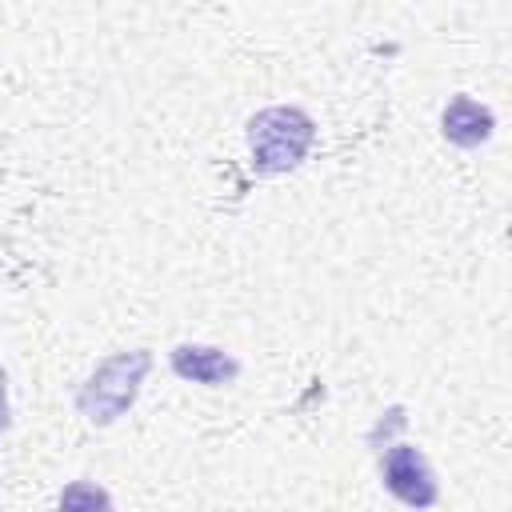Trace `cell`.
<instances>
[{"label":"cell","mask_w":512,"mask_h":512,"mask_svg":"<svg viewBox=\"0 0 512 512\" xmlns=\"http://www.w3.org/2000/svg\"><path fill=\"white\" fill-rule=\"evenodd\" d=\"M152 372V352L148 348H132V352H112L104 356L92 376L80 384L76 392V408L84 420L92 424H116L140 396L144 376Z\"/></svg>","instance_id":"6da1fadb"},{"label":"cell","mask_w":512,"mask_h":512,"mask_svg":"<svg viewBox=\"0 0 512 512\" xmlns=\"http://www.w3.org/2000/svg\"><path fill=\"white\" fill-rule=\"evenodd\" d=\"M316 140V124L304 108H292V104H276V108H264L248 120V148H252V164L256 172L264 176H280V172H292L308 148Z\"/></svg>","instance_id":"7a4b0ae2"},{"label":"cell","mask_w":512,"mask_h":512,"mask_svg":"<svg viewBox=\"0 0 512 512\" xmlns=\"http://www.w3.org/2000/svg\"><path fill=\"white\" fill-rule=\"evenodd\" d=\"M380 480L408 508H432L440 500L432 464L424 460V452L416 444H392V448H384V456H380Z\"/></svg>","instance_id":"3957f363"},{"label":"cell","mask_w":512,"mask_h":512,"mask_svg":"<svg viewBox=\"0 0 512 512\" xmlns=\"http://www.w3.org/2000/svg\"><path fill=\"white\" fill-rule=\"evenodd\" d=\"M168 360H172V372L180 380L208 384V388L232 384L240 376V360L232 352H224V348H212V344H176Z\"/></svg>","instance_id":"277c9868"},{"label":"cell","mask_w":512,"mask_h":512,"mask_svg":"<svg viewBox=\"0 0 512 512\" xmlns=\"http://www.w3.org/2000/svg\"><path fill=\"white\" fill-rule=\"evenodd\" d=\"M492 128H496L492 112H488L480 100H472L468 92H456V96L444 104V112H440V132H444V140H452L456 148H476V144H484V140L492 136Z\"/></svg>","instance_id":"5b68a950"},{"label":"cell","mask_w":512,"mask_h":512,"mask_svg":"<svg viewBox=\"0 0 512 512\" xmlns=\"http://www.w3.org/2000/svg\"><path fill=\"white\" fill-rule=\"evenodd\" d=\"M8 428V376L0 372V432Z\"/></svg>","instance_id":"8992f818"}]
</instances>
